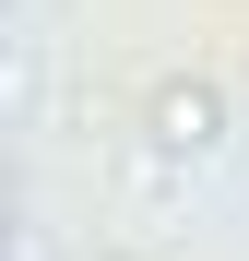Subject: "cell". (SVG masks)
<instances>
[{
    "label": "cell",
    "mask_w": 249,
    "mask_h": 261,
    "mask_svg": "<svg viewBox=\"0 0 249 261\" xmlns=\"http://www.w3.org/2000/svg\"><path fill=\"white\" fill-rule=\"evenodd\" d=\"M214 95H202V83H166V95H154V130H166V143H178V154H202V143H214Z\"/></svg>",
    "instance_id": "cell-1"
}]
</instances>
